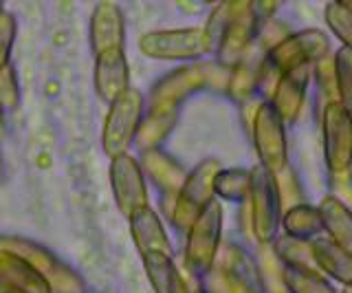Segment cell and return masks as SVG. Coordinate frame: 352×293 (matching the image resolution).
Segmentation results:
<instances>
[{"label": "cell", "mask_w": 352, "mask_h": 293, "mask_svg": "<svg viewBox=\"0 0 352 293\" xmlns=\"http://www.w3.org/2000/svg\"><path fill=\"white\" fill-rule=\"evenodd\" d=\"M216 265H220L225 271H229V274L234 276L249 293H260V289H262L260 271L256 265H253V260L242 252V249L229 245L223 252V258H220Z\"/></svg>", "instance_id": "cell-23"}, {"label": "cell", "mask_w": 352, "mask_h": 293, "mask_svg": "<svg viewBox=\"0 0 352 293\" xmlns=\"http://www.w3.org/2000/svg\"><path fill=\"white\" fill-rule=\"evenodd\" d=\"M141 260L154 293H192L187 289V282L183 280L181 271L176 269L172 256L152 252L141 256Z\"/></svg>", "instance_id": "cell-20"}, {"label": "cell", "mask_w": 352, "mask_h": 293, "mask_svg": "<svg viewBox=\"0 0 352 293\" xmlns=\"http://www.w3.org/2000/svg\"><path fill=\"white\" fill-rule=\"evenodd\" d=\"M337 104L352 115V51L341 47L333 56Z\"/></svg>", "instance_id": "cell-26"}, {"label": "cell", "mask_w": 352, "mask_h": 293, "mask_svg": "<svg viewBox=\"0 0 352 293\" xmlns=\"http://www.w3.org/2000/svg\"><path fill=\"white\" fill-rule=\"evenodd\" d=\"M110 188H113L117 210L126 219L150 205L146 177H143L139 159L128 153L110 159Z\"/></svg>", "instance_id": "cell-11"}, {"label": "cell", "mask_w": 352, "mask_h": 293, "mask_svg": "<svg viewBox=\"0 0 352 293\" xmlns=\"http://www.w3.org/2000/svg\"><path fill=\"white\" fill-rule=\"evenodd\" d=\"M139 166L143 170V177H146L152 186L161 192V197L165 201L170 199L172 208H174L176 194H179L181 186L187 179V170L172 155H168L161 148L159 150H150V153H141Z\"/></svg>", "instance_id": "cell-12"}, {"label": "cell", "mask_w": 352, "mask_h": 293, "mask_svg": "<svg viewBox=\"0 0 352 293\" xmlns=\"http://www.w3.org/2000/svg\"><path fill=\"white\" fill-rule=\"evenodd\" d=\"M253 146H256L260 166L273 177L286 170L284 122L269 102H262L253 113Z\"/></svg>", "instance_id": "cell-8"}, {"label": "cell", "mask_w": 352, "mask_h": 293, "mask_svg": "<svg viewBox=\"0 0 352 293\" xmlns=\"http://www.w3.org/2000/svg\"><path fill=\"white\" fill-rule=\"evenodd\" d=\"M0 249H7V252H14L25 258L27 263L49 282L53 293H82L84 291V280L77 276L69 265H64L53 252H49L47 247L27 241V238H20V236H0Z\"/></svg>", "instance_id": "cell-4"}, {"label": "cell", "mask_w": 352, "mask_h": 293, "mask_svg": "<svg viewBox=\"0 0 352 293\" xmlns=\"http://www.w3.org/2000/svg\"><path fill=\"white\" fill-rule=\"evenodd\" d=\"M192 293H205L203 289H198V291H192Z\"/></svg>", "instance_id": "cell-39"}, {"label": "cell", "mask_w": 352, "mask_h": 293, "mask_svg": "<svg viewBox=\"0 0 352 293\" xmlns=\"http://www.w3.org/2000/svg\"><path fill=\"white\" fill-rule=\"evenodd\" d=\"M282 227L289 238L302 243H311L313 238L319 236L322 232V219H319V210L313 205L300 203L291 208L282 216Z\"/></svg>", "instance_id": "cell-22"}, {"label": "cell", "mask_w": 352, "mask_h": 293, "mask_svg": "<svg viewBox=\"0 0 352 293\" xmlns=\"http://www.w3.org/2000/svg\"><path fill=\"white\" fill-rule=\"evenodd\" d=\"M317 84L322 89L324 95L330 97V93L335 91V69H333V58H322L317 60Z\"/></svg>", "instance_id": "cell-32"}, {"label": "cell", "mask_w": 352, "mask_h": 293, "mask_svg": "<svg viewBox=\"0 0 352 293\" xmlns=\"http://www.w3.org/2000/svg\"><path fill=\"white\" fill-rule=\"evenodd\" d=\"M0 293H22V291H18V289H14V287L5 285V282H0Z\"/></svg>", "instance_id": "cell-33"}, {"label": "cell", "mask_w": 352, "mask_h": 293, "mask_svg": "<svg viewBox=\"0 0 352 293\" xmlns=\"http://www.w3.org/2000/svg\"><path fill=\"white\" fill-rule=\"evenodd\" d=\"M308 86V67H297L282 73L273 86V100L269 102L282 122H295L300 115Z\"/></svg>", "instance_id": "cell-15"}, {"label": "cell", "mask_w": 352, "mask_h": 293, "mask_svg": "<svg viewBox=\"0 0 352 293\" xmlns=\"http://www.w3.org/2000/svg\"><path fill=\"white\" fill-rule=\"evenodd\" d=\"M5 135V111L0 108V137Z\"/></svg>", "instance_id": "cell-34"}, {"label": "cell", "mask_w": 352, "mask_h": 293, "mask_svg": "<svg viewBox=\"0 0 352 293\" xmlns=\"http://www.w3.org/2000/svg\"><path fill=\"white\" fill-rule=\"evenodd\" d=\"M324 18L330 31L344 42V49L352 51V12H348L341 3H328Z\"/></svg>", "instance_id": "cell-29"}, {"label": "cell", "mask_w": 352, "mask_h": 293, "mask_svg": "<svg viewBox=\"0 0 352 293\" xmlns=\"http://www.w3.org/2000/svg\"><path fill=\"white\" fill-rule=\"evenodd\" d=\"M251 232L260 243H273L282 225V197L278 177H273L262 166L251 170L249 188Z\"/></svg>", "instance_id": "cell-2"}, {"label": "cell", "mask_w": 352, "mask_h": 293, "mask_svg": "<svg viewBox=\"0 0 352 293\" xmlns=\"http://www.w3.org/2000/svg\"><path fill=\"white\" fill-rule=\"evenodd\" d=\"M341 293H352V285H348V287H344V289H341Z\"/></svg>", "instance_id": "cell-36"}, {"label": "cell", "mask_w": 352, "mask_h": 293, "mask_svg": "<svg viewBox=\"0 0 352 293\" xmlns=\"http://www.w3.org/2000/svg\"><path fill=\"white\" fill-rule=\"evenodd\" d=\"M229 69L218 62H190L174 69L150 89L148 111H179V106L198 91L220 89L225 82L227 89Z\"/></svg>", "instance_id": "cell-1"}, {"label": "cell", "mask_w": 352, "mask_h": 293, "mask_svg": "<svg viewBox=\"0 0 352 293\" xmlns=\"http://www.w3.org/2000/svg\"><path fill=\"white\" fill-rule=\"evenodd\" d=\"M0 282L22 293H53L49 282L25 258L7 249H0Z\"/></svg>", "instance_id": "cell-17"}, {"label": "cell", "mask_w": 352, "mask_h": 293, "mask_svg": "<svg viewBox=\"0 0 352 293\" xmlns=\"http://www.w3.org/2000/svg\"><path fill=\"white\" fill-rule=\"evenodd\" d=\"M139 49L146 58L163 60V62H168V60L194 62V60H201L207 53L205 34L201 27L150 31V34L141 36Z\"/></svg>", "instance_id": "cell-7"}, {"label": "cell", "mask_w": 352, "mask_h": 293, "mask_svg": "<svg viewBox=\"0 0 352 293\" xmlns=\"http://www.w3.org/2000/svg\"><path fill=\"white\" fill-rule=\"evenodd\" d=\"M130 234L135 247L141 256L159 252V254H168L172 256V243L168 234H165V227L159 219L157 210H152L150 205L130 216Z\"/></svg>", "instance_id": "cell-16"}, {"label": "cell", "mask_w": 352, "mask_h": 293, "mask_svg": "<svg viewBox=\"0 0 352 293\" xmlns=\"http://www.w3.org/2000/svg\"><path fill=\"white\" fill-rule=\"evenodd\" d=\"M282 280L291 293H335L326 280H322L319 271H300L284 267Z\"/></svg>", "instance_id": "cell-28"}, {"label": "cell", "mask_w": 352, "mask_h": 293, "mask_svg": "<svg viewBox=\"0 0 352 293\" xmlns=\"http://www.w3.org/2000/svg\"><path fill=\"white\" fill-rule=\"evenodd\" d=\"M240 7H242V3H238V0H227V3H218L214 7V12H212V16H209L207 25L203 27L207 53L218 49L220 40H223L227 27L231 25V20H234L236 14L240 12Z\"/></svg>", "instance_id": "cell-25"}, {"label": "cell", "mask_w": 352, "mask_h": 293, "mask_svg": "<svg viewBox=\"0 0 352 293\" xmlns=\"http://www.w3.org/2000/svg\"><path fill=\"white\" fill-rule=\"evenodd\" d=\"M179 119V111H148L143 113L139 130L135 135V146L141 153L159 150L161 144L170 137L172 128Z\"/></svg>", "instance_id": "cell-21"}, {"label": "cell", "mask_w": 352, "mask_h": 293, "mask_svg": "<svg viewBox=\"0 0 352 293\" xmlns=\"http://www.w3.org/2000/svg\"><path fill=\"white\" fill-rule=\"evenodd\" d=\"M20 104V84L16 69L7 64L0 69V108L3 111H16Z\"/></svg>", "instance_id": "cell-30"}, {"label": "cell", "mask_w": 352, "mask_h": 293, "mask_svg": "<svg viewBox=\"0 0 352 293\" xmlns=\"http://www.w3.org/2000/svg\"><path fill=\"white\" fill-rule=\"evenodd\" d=\"M275 252L282 258L284 267L289 269H300V271H317L313 258H311V247L308 243L293 241L289 236H282L280 241H275Z\"/></svg>", "instance_id": "cell-27"}, {"label": "cell", "mask_w": 352, "mask_h": 293, "mask_svg": "<svg viewBox=\"0 0 352 293\" xmlns=\"http://www.w3.org/2000/svg\"><path fill=\"white\" fill-rule=\"evenodd\" d=\"M249 188H251V172L231 168V170H218L214 179V197L231 201V203H242L249 199Z\"/></svg>", "instance_id": "cell-24"}, {"label": "cell", "mask_w": 352, "mask_h": 293, "mask_svg": "<svg viewBox=\"0 0 352 293\" xmlns=\"http://www.w3.org/2000/svg\"><path fill=\"white\" fill-rule=\"evenodd\" d=\"M220 236H223V205L214 199L187 230L185 267L192 276L203 278L214 267Z\"/></svg>", "instance_id": "cell-3"}, {"label": "cell", "mask_w": 352, "mask_h": 293, "mask_svg": "<svg viewBox=\"0 0 352 293\" xmlns=\"http://www.w3.org/2000/svg\"><path fill=\"white\" fill-rule=\"evenodd\" d=\"M220 170V164L216 159H205L201 161L192 172H187V179L181 186L179 194H176L174 208L170 214V221L174 223L176 230L187 232L190 225L198 219L214 197V179Z\"/></svg>", "instance_id": "cell-6"}, {"label": "cell", "mask_w": 352, "mask_h": 293, "mask_svg": "<svg viewBox=\"0 0 352 293\" xmlns=\"http://www.w3.org/2000/svg\"><path fill=\"white\" fill-rule=\"evenodd\" d=\"M341 5H344L348 12H352V0H341Z\"/></svg>", "instance_id": "cell-35"}, {"label": "cell", "mask_w": 352, "mask_h": 293, "mask_svg": "<svg viewBox=\"0 0 352 293\" xmlns=\"http://www.w3.org/2000/svg\"><path fill=\"white\" fill-rule=\"evenodd\" d=\"M3 12H5V5H3V3H0V14H3Z\"/></svg>", "instance_id": "cell-38"}, {"label": "cell", "mask_w": 352, "mask_h": 293, "mask_svg": "<svg viewBox=\"0 0 352 293\" xmlns=\"http://www.w3.org/2000/svg\"><path fill=\"white\" fill-rule=\"evenodd\" d=\"M311 258L319 271H324L330 278H335L344 287L352 285V256L346 254L344 249L333 245L328 238H313L311 243Z\"/></svg>", "instance_id": "cell-19"}, {"label": "cell", "mask_w": 352, "mask_h": 293, "mask_svg": "<svg viewBox=\"0 0 352 293\" xmlns=\"http://www.w3.org/2000/svg\"><path fill=\"white\" fill-rule=\"evenodd\" d=\"M141 119H143V95L141 91L132 89V86L124 95H119L113 104H108L102 146L110 159L128 153V148L135 144V135L139 130Z\"/></svg>", "instance_id": "cell-5"}, {"label": "cell", "mask_w": 352, "mask_h": 293, "mask_svg": "<svg viewBox=\"0 0 352 293\" xmlns=\"http://www.w3.org/2000/svg\"><path fill=\"white\" fill-rule=\"evenodd\" d=\"M326 51H328V38L322 31L306 29V31H300V34L286 36L284 40H280L278 45L267 53L264 62H267L278 75H282L291 69L308 67L311 62L326 58Z\"/></svg>", "instance_id": "cell-9"}, {"label": "cell", "mask_w": 352, "mask_h": 293, "mask_svg": "<svg viewBox=\"0 0 352 293\" xmlns=\"http://www.w3.org/2000/svg\"><path fill=\"white\" fill-rule=\"evenodd\" d=\"M0 179H3V157H0Z\"/></svg>", "instance_id": "cell-37"}, {"label": "cell", "mask_w": 352, "mask_h": 293, "mask_svg": "<svg viewBox=\"0 0 352 293\" xmlns=\"http://www.w3.org/2000/svg\"><path fill=\"white\" fill-rule=\"evenodd\" d=\"M88 38L95 56L110 49H124L126 40V20L115 3H97L91 14Z\"/></svg>", "instance_id": "cell-14"}, {"label": "cell", "mask_w": 352, "mask_h": 293, "mask_svg": "<svg viewBox=\"0 0 352 293\" xmlns=\"http://www.w3.org/2000/svg\"><path fill=\"white\" fill-rule=\"evenodd\" d=\"M324 159L333 175L348 172L352 166V115L337 102H328L322 115Z\"/></svg>", "instance_id": "cell-10"}, {"label": "cell", "mask_w": 352, "mask_h": 293, "mask_svg": "<svg viewBox=\"0 0 352 293\" xmlns=\"http://www.w3.org/2000/svg\"><path fill=\"white\" fill-rule=\"evenodd\" d=\"M130 89V67L124 49H110L95 56V93L102 102L113 104Z\"/></svg>", "instance_id": "cell-13"}, {"label": "cell", "mask_w": 352, "mask_h": 293, "mask_svg": "<svg viewBox=\"0 0 352 293\" xmlns=\"http://www.w3.org/2000/svg\"><path fill=\"white\" fill-rule=\"evenodd\" d=\"M16 40V18L11 12L0 14V69H5L11 64V51H14Z\"/></svg>", "instance_id": "cell-31"}, {"label": "cell", "mask_w": 352, "mask_h": 293, "mask_svg": "<svg viewBox=\"0 0 352 293\" xmlns=\"http://www.w3.org/2000/svg\"><path fill=\"white\" fill-rule=\"evenodd\" d=\"M317 210L322 219V230L330 236L328 241L352 256V210L337 197H326Z\"/></svg>", "instance_id": "cell-18"}]
</instances>
